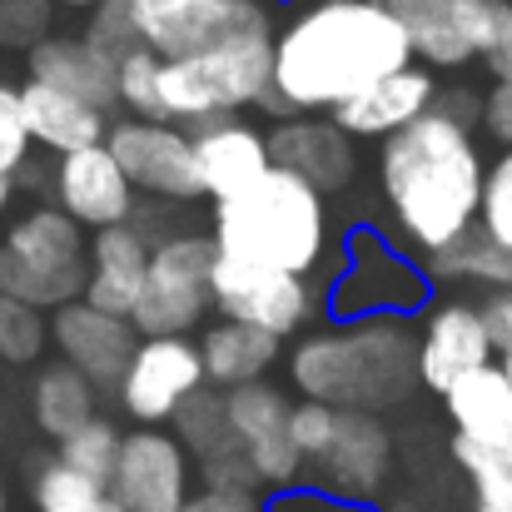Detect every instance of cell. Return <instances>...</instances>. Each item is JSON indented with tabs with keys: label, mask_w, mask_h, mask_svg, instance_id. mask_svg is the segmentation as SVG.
<instances>
[{
	"label": "cell",
	"mask_w": 512,
	"mask_h": 512,
	"mask_svg": "<svg viewBox=\"0 0 512 512\" xmlns=\"http://www.w3.org/2000/svg\"><path fill=\"white\" fill-rule=\"evenodd\" d=\"M408 60V40L378 0H319L274 35V70L259 110L274 120L329 115Z\"/></svg>",
	"instance_id": "6da1fadb"
},
{
	"label": "cell",
	"mask_w": 512,
	"mask_h": 512,
	"mask_svg": "<svg viewBox=\"0 0 512 512\" xmlns=\"http://www.w3.org/2000/svg\"><path fill=\"white\" fill-rule=\"evenodd\" d=\"M378 179L398 234L423 254L478 224L483 155L473 130H463L443 110H428L383 140Z\"/></svg>",
	"instance_id": "7a4b0ae2"
},
{
	"label": "cell",
	"mask_w": 512,
	"mask_h": 512,
	"mask_svg": "<svg viewBox=\"0 0 512 512\" xmlns=\"http://www.w3.org/2000/svg\"><path fill=\"white\" fill-rule=\"evenodd\" d=\"M289 378L309 403L383 413L418 388V339L403 319H353V329L299 343L289 353Z\"/></svg>",
	"instance_id": "3957f363"
},
{
	"label": "cell",
	"mask_w": 512,
	"mask_h": 512,
	"mask_svg": "<svg viewBox=\"0 0 512 512\" xmlns=\"http://www.w3.org/2000/svg\"><path fill=\"white\" fill-rule=\"evenodd\" d=\"M209 239H214V254L224 259H244V264H264V269L304 279L324 259L329 204L299 174L264 165L244 189H234L229 199H214Z\"/></svg>",
	"instance_id": "277c9868"
},
{
	"label": "cell",
	"mask_w": 512,
	"mask_h": 512,
	"mask_svg": "<svg viewBox=\"0 0 512 512\" xmlns=\"http://www.w3.org/2000/svg\"><path fill=\"white\" fill-rule=\"evenodd\" d=\"M269 70H274V30H249L199 55L160 60L165 125L224 120L259 105V95L269 90Z\"/></svg>",
	"instance_id": "5b68a950"
},
{
	"label": "cell",
	"mask_w": 512,
	"mask_h": 512,
	"mask_svg": "<svg viewBox=\"0 0 512 512\" xmlns=\"http://www.w3.org/2000/svg\"><path fill=\"white\" fill-rule=\"evenodd\" d=\"M0 294L40 314L85 294V234L65 209L35 204L10 224L0 239Z\"/></svg>",
	"instance_id": "8992f818"
},
{
	"label": "cell",
	"mask_w": 512,
	"mask_h": 512,
	"mask_svg": "<svg viewBox=\"0 0 512 512\" xmlns=\"http://www.w3.org/2000/svg\"><path fill=\"white\" fill-rule=\"evenodd\" d=\"M209 269V234H170L165 244H155L145 259V284L130 309V329L140 339H189V329L209 314Z\"/></svg>",
	"instance_id": "52a82bcc"
},
{
	"label": "cell",
	"mask_w": 512,
	"mask_h": 512,
	"mask_svg": "<svg viewBox=\"0 0 512 512\" xmlns=\"http://www.w3.org/2000/svg\"><path fill=\"white\" fill-rule=\"evenodd\" d=\"M140 45L160 60L199 55L249 30H274L259 0H130Z\"/></svg>",
	"instance_id": "ba28073f"
},
{
	"label": "cell",
	"mask_w": 512,
	"mask_h": 512,
	"mask_svg": "<svg viewBox=\"0 0 512 512\" xmlns=\"http://www.w3.org/2000/svg\"><path fill=\"white\" fill-rule=\"evenodd\" d=\"M209 309H219V319L264 329L274 339H289L309 324L314 314V294L299 274H279L264 264H244V259H224L214 254L209 269Z\"/></svg>",
	"instance_id": "9c48e42d"
},
{
	"label": "cell",
	"mask_w": 512,
	"mask_h": 512,
	"mask_svg": "<svg viewBox=\"0 0 512 512\" xmlns=\"http://www.w3.org/2000/svg\"><path fill=\"white\" fill-rule=\"evenodd\" d=\"M423 299H428L423 269H413L373 229H353V239H348V269H343L339 284H334L329 309L339 319H398V314H413Z\"/></svg>",
	"instance_id": "30bf717a"
},
{
	"label": "cell",
	"mask_w": 512,
	"mask_h": 512,
	"mask_svg": "<svg viewBox=\"0 0 512 512\" xmlns=\"http://www.w3.org/2000/svg\"><path fill=\"white\" fill-rule=\"evenodd\" d=\"M105 150L130 179V189L160 194V199H199V179H194V150L189 135L165 120H115L105 125Z\"/></svg>",
	"instance_id": "8fae6325"
},
{
	"label": "cell",
	"mask_w": 512,
	"mask_h": 512,
	"mask_svg": "<svg viewBox=\"0 0 512 512\" xmlns=\"http://www.w3.org/2000/svg\"><path fill=\"white\" fill-rule=\"evenodd\" d=\"M224 418L234 428V443L254 473V483L289 488L304 468V458L289 443V398L274 383H239L224 393Z\"/></svg>",
	"instance_id": "7c38bea8"
},
{
	"label": "cell",
	"mask_w": 512,
	"mask_h": 512,
	"mask_svg": "<svg viewBox=\"0 0 512 512\" xmlns=\"http://www.w3.org/2000/svg\"><path fill=\"white\" fill-rule=\"evenodd\" d=\"M115 388L135 423H165L189 393L204 388L199 348L194 339H140Z\"/></svg>",
	"instance_id": "4fadbf2b"
},
{
	"label": "cell",
	"mask_w": 512,
	"mask_h": 512,
	"mask_svg": "<svg viewBox=\"0 0 512 512\" xmlns=\"http://www.w3.org/2000/svg\"><path fill=\"white\" fill-rule=\"evenodd\" d=\"M189 458L160 428H140L120 438V458L110 473V498L125 512H174L184 503Z\"/></svg>",
	"instance_id": "5bb4252c"
},
{
	"label": "cell",
	"mask_w": 512,
	"mask_h": 512,
	"mask_svg": "<svg viewBox=\"0 0 512 512\" xmlns=\"http://www.w3.org/2000/svg\"><path fill=\"white\" fill-rule=\"evenodd\" d=\"M45 329H50V343L60 348V363L85 373L95 388H115L125 363H130V353H135V343H140V334L130 329V319L90 309L85 299L50 309Z\"/></svg>",
	"instance_id": "9a60e30c"
},
{
	"label": "cell",
	"mask_w": 512,
	"mask_h": 512,
	"mask_svg": "<svg viewBox=\"0 0 512 512\" xmlns=\"http://www.w3.org/2000/svg\"><path fill=\"white\" fill-rule=\"evenodd\" d=\"M50 184H55V209H65L80 229L85 224L90 229H115V224H130V214H135V189L120 174V165L110 160L105 140L90 145V150L60 155Z\"/></svg>",
	"instance_id": "2e32d148"
},
{
	"label": "cell",
	"mask_w": 512,
	"mask_h": 512,
	"mask_svg": "<svg viewBox=\"0 0 512 512\" xmlns=\"http://www.w3.org/2000/svg\"><path fill=\"white\" fill-rule=\"evenodd\" d=\"M264 150H269V165H274V170L299 174V179L314 184L319 194L343 189V184L358 174V150H353V140L343 135L334 120H319V115L274 120L269 135H264Z\"/></svg>",
	"instance_id": "e0dca14e"
},
{
	"label": "cell",
	"mask_w": 512,
	"mask_h": 512,
	"mask_svg": "<svg viewBox=\"0 0 512 512\" xmlns=\"http://www.w3.org/2000/svg\"><path fill=\"white\" fill-rule=\"evenodd\" d=\"M438 100V80L423 65H403L393 75H383L378 85H368L363 95L343 100L339 110H329V120L339 125L348 140H388L403 125H413L418 115H428Z\"/></svg>",
	"instance_id": "ac0fdd59"
},
{
	"label": "cell",
	"mask_w": 512,
	"mask_h": 512,
	"mask_svg": "<svg viewBox=\"0 0 512 512\" xmlns=\"http://www.w3.org/2000/svg\"><path fill=\"white\" fill-rule=\"evenodd\" d=\"M184 135H189V150H194L199 199H229L234 189H244L254 174L269 165L264 130L244 125L239 115L194 120V125H184Z\"/></svg>",
	"instance_id": "d6986e66"
},
{
	"label": "cell",
	"mask_w": 512,
	"mask_h": 512,
	"mask_svg": "<svg viewBox=\"0 0 512 512\" xmlns=\"http://www.w3.org/2000/svg\"><path fill=\"white\" fill-rule=\"evenodd\" d=\"M174 428H179L174 443L194 453V463H199L209 488H234V493H254L259 488L249 463H244V453H239V443H234V428L224 418V393H204V388L189 393L174 408Z\"/></svg>",
	"instance_id": "ffe728a7"
},
{
	"label": "cell",
	"mask_w": 512,
	"mask_h": 512,
	"mask_svg": "<svg viewBox=\"0 0 512 512\" xmlns=\"http://www.w3.org/2000/svg\"><path fill=\"white\" fill-rule=\"evenodd\" d=\"M319 468H324V483H329L339 498H373V493L388 483L393 438H388V428H383L373 413H343L339 408L334 438H329V448L319 453Z\"/></svg>",
	"instance_id": "44dd1931"
},
{
	"label": "cell",
	"mask_w": 512,
	"mask_h": 512,
	"mask_svg": "<svg viewBox=\"0 0 512 512\" xmlns=\"http://www.w3.org/2000/svg\"><path fill=\"white\" fill-rule=\"evenodd\" d=\"M493 363V343L483 334V319L473 304H443L428 314L423 339H418V383L433 393H448L458 378H468L473 368Z\"/></svg>",
	"instance_id": "7402d4cb"
},
{
	"label": "cell",
	"mask_w": 512,
	"mask_h": 512,
	"mask_svg": "<svg viewBox=\"0 0 512 512\" xmlns=\"http://www.w3.org/2000/svg\"><path fill=\"white\" fill-rule=\"evenodd\" d=\"M145 234H135L130 224H115V229H100L95 244H85V304L90 309H105V314H120L130 319L135 309V294L145 284Z\"/></svg>",
	"instance_id": "603a6c76"
},
{
	"label": "cell",
	"mask_w": 512,
	"mask_h": 512,
	"mask_svg": "<svg viewBox=\"0 0 512 512\" xmlns=\"http://www.w3.org/2000/svg\"><path fill=\"white\" fill-rule=\"evenodd\" d=\"M25 65H30V80L55 85V90L85 100L100 115H110L120 105L115 100V65L100 60L80 35H45L35 50H25Z\"/></svg>",
	"instance_id": "cb8c5ba5"
},
{
	"label": "cell",
	"mask_w": 512,
	"mask_h": 512,
	"mask_svg": "<svg viewBox=\"0 0 512 512\" xmlns=\"http://www.w3.org/2000/svg\"><path fill=\"white\" fill-rule=\"evenodd\" d=\"M393 25L408 40V55H418L433 70H463L478 60L468 30H463V0H378Z\"/></svg>",
	"instance_id": "d4e9b609"
},
{
	"label": "cell",
	"mask_w": 512,
	"mask_h": 512,
	"mask_svg": "<svg viewBox=\"0 0 512 512\" xmlns=\"http://www.w3.org/2000/svg\"><path fill=\"white\" fill-rule=\"evenodd\" d=\"M15 95H20L30 145H45L55 155H75V150H90V145L105 140V115L90 110L85 100H75L55 85H40V80L15 85Z\"/></svg>",
	"instance_id": "484cf974"
},
{
	"label": "cell",
	"mask_w": 512,
	"mask_h": 512,
	"mask_svg": "<svg viewBox=\"0 0 512 512\" xmlns=\"http://www.w3.org/2000/svg\"><path fill=\"white\" fill-rule=\"evenodd\" d=\"M443 408L458 428V438L473 443H512V383L498 363L473 368L443 393Z\"/></svg>",
	"instance_id": "4316f807"
},
{
	"label": "cell",
	"mask_w": 512,
	"mask_h": 512,
	"mask_svg": "<svg viewBox=\"0 0 512 512\" xmlns=\"http://www.w3.org/2000/svg\"><path fill=\"white\" fill-rule=\"evenodd\" d=\"M194 348H199L204 378L219 383V388L259 383V378L269 373V363L279 358V339H274V334L249 329V324H234V319H219Z\"/></svg>",
	"instance_id": "83f0119b"
},
{
	"label": "cell",
	"mask_w": 512,
	"mask_h": 512,
	"mask_svg": "<svg viewBox=\"0 0 512 512\" xmlns=\"http://www.w3.org/2000/svg\"><path fill=\"white\" fill-rule=\"evenodd\" d=\"M428 274L443 279V284L503 289V284H512V249H503L483 224H468L463 234H453L448 244H438L428 254Z\"/></svg>",
	"instance_id": "f1b7e54d"
},
{
	"label": "cell",
	"mask_w": 512,
	"mask_h": 512,
	"mask_svg": "<svg viewBox=\"0 0 512 512\" xmlns=\"http://www.w3.org/2000/svg\"><path fill=\"white\" fill-rule=\"evenodd\" d=\"M30 408H35L40 433H50V438L60 443V438H70L80 423L95 418V383H90L85 373H75L70 363H50V368H40V378H35Z\"/></svg>",
	"instance_id": "f546056e"
},
{
	"label": "cell",
	"mask_w": 512,
	"mask_h": 512,
	"mask_svg": "<svg viewBox=\"0 0 512 512\" xmlns=\"http://www.w3.org/2000/svg\"><path fill=\"white\" fill-rule=\"evenodd\" d=\"M453 458L473 478V512H512V443L453 438Z\"/></svg>",
	"instance_id": "4dcf8cb0"
},
{
	"label": "cell",
	"mask_w": 512,
	"mask_h": 512,
	"mask_svg": "<svg viewBox=\"0 0 512 512\" xmlns=\"http://www.w3.org/2000/svg\"><path fill=\"white\" fill-rule=\"evenodd\" d=\"M35 512H125V508L110 498V488L90 483L85 473H75V468H65L55 458V463H45L35 473Z\"/></svg>",
	"instance_id": "1f68e13d"
},
{
	"label": "cell",
	"mask_w": 512,
	"mask_h": 512,
	"mask_svg": "<svg viewBox=\"0 0 512 512\" xmlns=\"http://www.w3.org/2000/svg\"><path fill=\"white\" fill-rule=\"evenodd\" d=\"M120 438L125 433L110 418H90L70 438H60V463L75 468V473H85L90 483L110 488V473H115V458H120Z\"/></svg>",
	"instance_id": "d6a6232c"
},
{
	"label": "cell",
	"mask_w": 512,
	"mask_h": 512,
	"mask_svg": "<svg viewBox=\"0 0 512 512\" xmlns=\"http://www.w3.org/2000/svg\"><path fill=\"white\" fill-rule=\"evenodd\" d=\"M115 100L130 110V120H165V105H160V55H150L145 45L135 55H125L115 65Z\"/></svg>",
	"instance_id": "836d02e7"
},
{
	"label": "cell",
	"mask_w": 512,
	"mask_h": 512,
	"mask_svg": "<svg viewBox=\"0 0 512 512\" xmlns=\"http://www.w3.org/2000/svg\"><path fill=\"white\" fill-rule=\"evenodd\" d=\"M80 40H85L100 60H110V65H120L125 55H135V50H140V30H135L130 0H100V5L90 10V25H85Z\"/></svg>",
	"instance_id": "e575fe53"
},
{
	"label": "cell",
	"mask_w": 512,
	"mask_h": 512,
	"mask_svg": "<svg viewBox=\"0 0 512 512\" xmlns=\"http://www.w3.org/2000/svg\"><path fill=\"white\" fill-rule=\"evenodd\" d=\"M50 343V329H45V314L40 309H25L15 299L0 294V363L10 368H25L45 353Z\"/></svg>",
	"instance_id": "d590c367"
},
{
	"label": "cell",
	"mask_w": 512,
	"mask_h": 512,
	"mask_svg": "<svg viewBox=\"0 0 512 512\" xmlns=\"http://www.w3.org/2000/svg\"><path fill=\"white\" fill-rule=\"evenodd\" d=\"M478 224L512 249V145L503 150V160L493 170H483V194H478Z\"/></svg>",
	"instance_id": "8d00e7d4"
},
{
	"label": "cell",
	"mask_w": 512,
	"mask_h": 512,
	"mask_svg": "<svg viewBox=\"0 0 512 512\" xmlns=\"http://www.w3.org/2000/svg\"><path fill=\"white\" fill-rule=\"evenodd\" d=\"M55 0H0V50H35L50 35Z\"/></svg>",
	"instance_id": "74e56055"
},
{
	"label": "cell",
	"mask_w": 512,
	"mask_h": 512,
	"mask_svg": "<svg viewBox=\"0 0 512 512\" xmlns=\"http://www.w3.org/2000/svg\"><path fill=\"white\" fill-rule=\"evenodd\" d=\"M334 418H339V408H329V403H309V398L289 403V443H294V453L319 463V453L334 438Z\"/></svg>",
	"instance_id": "f35d334b"
},
{
	"label": "cell",
	"mask_w": 512,
	"mask_h": 512,
	"mask_svg": "<svg viewBox=\"0 0 512 512\" xmlns=\"http://www.w3.org/2000/svg\"><path fill=\"white\" fill-rule=\"evenodd\" d=\"M30 165V135H25V115H20V95L15 85H0V179Z\"/></svg>",
	"instance_id": "ab89813d"
},
{
	"label": "cell",
	"mask_w": 512,
	"mask_h": 512,
	"mask_svg": "<svg viewBox=\"0 0 512 512\" xmlns=\"http://www.w3.org/2000/svg\"><path fill=\"white\" fill-rule=\"evenodd\" d=\"M478 319H483V334L493 343V353H508L512 348V284L493 289V294L478 304Z\"/></svg>",
	"instance_id": "60d3db41"
},
{
	"label": "cell",
	"mask_w": 512,
	"mask_h": 512,
	"mask_svg": "<svg viewBox=\"0 0 512 512\" xmlns=\"http://www.w3.org/2000/svg\"><path fill=\"white\" fill-rule=\"evenodd\" d=\"M478 120L498 145H512V80H493V90L478 100Z\"/></svg>",
	"instance_id": "b9f144b4"
},
{
	"label": "cell",
	"mask_w": 512,
	"mask_h": 512,
	"mask_svg": "<svg viewBox=\"0 0 512 512\" xmlns=\"http://www.w3.org/2000/svg\"><path fill=\"white\" fill-rule=\"evenodd\" d=\"M174 512H264L254 493H234V488H204L199 498H184Z\"/></svg>",
	"instance_id": "7bdbcfd3"
},
{
	"label": "cell",
	"mask_w": 512,
	"mask_h": 512,
	"mask_svg": "<svg viewBox=\"0 0 512 512\" xmlns=\"http://www.w3.org/2000/svg\"><path fill=\"white\" fill-rule=\"evenodd\" d=\"M478 60L488 65V75H493V80H512V20H508V30H503V35L478 55Z\"/></svg>",
	"instance_id": "ee69618b"
},
{
	"label": "cell",
	"mask_w": 512,
	"mask_h": 512,
	"mask_svg": "<svg viewBox=\"0 0 512 512\" xmlns=\"http://www.w3.org/2000/svg\"><path fill=\"white\" fill-rule=\"evenodd\" d=\"M10 199H15V179H0V214L10 209Z\"/></svg>",
	"instance_id": "f6af8a7d"
},
{
	"label": "cell",
	"mask_w": 512,
	"mask_h": 512,
	"mask_svg": "<svg viewBox=\"0 0 512 512\" xmlns=\"http://www.w3.org/2000/svg\"><path fill=\"white\" fill-rule=\"evenodd\" d=\"M55 5H65V10H95L100 0H55Z\"/></svg>",
	"instance_id": "bcb514c9"
},
{
	"label": "cell",
	"mask_w": 512,
	"mask_h": 512,
	"mask_svg": "<svg viewBox=\"0 0 512 512\" xmlns=\"http://www.w3.org/2000/svg\"><path fill=\"white\" fill-rule=\"evenodd\" d=\"M498 368H503V378H508V383H512V348H508V353H503V363H498Z\"/></svg>",
	"instance_id": "7dc6e473"
},
{
	"label": "cell",
	"mask_w": 512,
	"mask_h": 512,
	"mask_svg": "<svg viewBox=\"0 0 512 512\" xmlns=\"http://www.w3.org/2000/svg\"><path fill=\"white\" fill-rule=\"evenodd\" d=\"M5 498H10V493H5V473H0V512H5Z\"/></svg>",
	"instance_id": "c3c4849f"
}]
</instances>
